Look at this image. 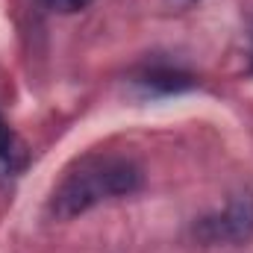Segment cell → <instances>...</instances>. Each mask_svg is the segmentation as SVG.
I'll return each mask as SVG.
<instances>
[{"mask_svg": "<svg viewBox=\"0 0 253 253\" xmlns=\"http://www.w3.org/2000/svg\"><path fill=\"white\" fill-rule=\"evenodd\" d=\"M135 83L150 94H180V91H189L197 85V80L191 74L171 68V65H150L135 77Z\"/></svg>", "mask_w": 253, "mask_h": 253, "instance_id": "obj_3", "label": "cell"}, {"mask_svg": "<svg viewBox=\"0 0 253 253\" xmlns=\"http://www.w3.org/2000/svg\"><path fill=\"white\" fill-rule=\"evenodd\" d=\"M47 9H53V12H80V9H85L91 0H42Z\"/></svg>", "mask_w": 253, "mask_h": 253, "instance_id": "obj_5", "label": "cell"}, {"mask_svg": "<svg viewBox=\"0 0 253 253\" xmlns=\"http://www.w3.org/2000/svg\"><path fill=\"white\" fill-rule=\"evenodd\" d=\"M251 71H253V65H251Z\"/></svg>", "mask_w": 253, "mask_h": 253, "instance_id": "obj_6", "label": "cell"}, {"mask_svg": "<svg viewBox=\"0 0 253 253\" xmlns=\"http://www.w3.org/2000/svg\"><path fill=\"white\" fill-rule=\"evenodd\" d=\"M141 186H144V171L129 156L91 153L65 174V180L56 186L47 203V212L59 221H68L103 200L135 194Z\"/></svg>", "mask_w": 253, "mask_h": 253, "instance_id": "obj_1", "label": "cell"}, {"mask_svg": "<svg viewBox=\"0 0 253 253\" xmlns=\"http://www.w3.org/2000/svg\"><path fill=\"white\" fill-rule=\"evenodd\" d=\"M253 236V191L230 197L224 212L206 215L194 224V239L203 245H245Z\"/></svg>", "mask_w": 253, "mask_h": 253, "instance_id": "obj_2", "label": "cell"}, {"mask_svg": "<svg viewBox=\"0 0 253 253\" xmlns=\"http://www.w3.org/2000/svg\"><path fill=\"white\" fill-rule=\"evenodd\" d=\"M27 162H30L27 144L18 138V132L12 126L0 118V177H6V180L18 177L27 168Z\"/></svg>", "mask_w": 253, "mask_h": 253, "instance_id": "obj_4", "label": "cell"}]
</instances>
